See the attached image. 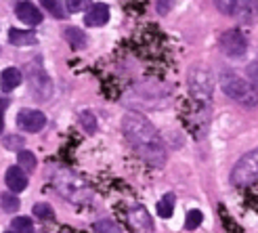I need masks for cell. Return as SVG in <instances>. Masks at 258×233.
<instances>
[{"instance_id":"obj_1","label":"cell","mask_w":258,"mask_h":233,"mask_svg":"<svg viewBox=\"0 0 258 233\" xmlns=\"http://www.w3.org/2000/svg\"><path fill=\"white\" fill-rule=\"evenodd\" d=\"M122 131L126 135V141L133 145L135 153L139 155L145 164L160 168L166 162V149H164V141L160 133L156 131L145 115L141 113H126L122 120Z\"/></svg>"},{"instance_id":"obj_2","label":"cell","mask_w":258,"mask_h":233,"mask_svg":"<svg viewBox=\"0 0 258 233\" xmlns=\"http://www.w3.org/2000/svg\"><path fill=\"white\" fill-rule=\"evenodd\" d=\"M218 84H221L223 93L231 99H235L237 103L246 107H256L258 105V90L239 74L231 72V70H223L221 78H218Z\"/></svg>"},{"instance_id":"obj_3","label":"cell","mask_w":258,"mask_h":233,"mask_svg":"<svg viewBox=\"0 0 258 233\" xmlns=\"http://www.w3.org/2000/svg\"><path fill=\"white\" fill-rule=\"evenodd\" d=\"M183 118L185 124L196 139H204L210 126V103H202L191 99L183 105Z\"/></svg>"},{"instance_id":"obj_4","label":"cell","mask_w":258,"mask_h":233,"mask_svg":"<svg viewBox=\"0 0 258 233\" xmlns=\"http://www.w3.org/2000/svg\"><path fill=\"white\" fill-rule=\"evenodd\" d=\"M53 185L57 187V191L61 193L63 198H68L74 204H82V202H86L90 198L88 187L82 183L78 177H74L72 172L63 170V168L53 177Z\"/></svg>"},{"instance_id":"obj_5","label":"cell","mask_w":258,"mask_h":233,"mask_svg":"<svg viewBox=\"0 0 258 233\" xmlns=\"http://www.w3.org/2000/svg\"><path fill=\"white\" fill-rule=\"evenodd\" d=\"M187 84H189V93L191 99L202 101V103H210L212 101V90H214V80L210 72L204 66H191L187 74Z\"/></svg>"},{"instance_id":"obj_6","label":"cell","mask_w":258,"mask_h":233,"mask_svg":"<svg viewBox=\"0 0 258 233\" xmlns=\"http://www.w3.org/2000/svg\"><path fill=\"white\" fill-rule=\"evenodd\" d=\"M231 183H233L235 187H252V185L258 183V149L246 153L233 166Z\"/></svg>"},{"instance_id":"obj_7","label":"cell","mask_w":258,"mask_h":233,"mask_svg":"<svg viewBox=\"0 0 258 233\" xmlns=\"http://www.w3.org/2000/svg\"><path fill=\"white\" fill-rule=\"evenodd\" d=\"M120 212H122L124 223L133 233H153V221L145 206H141L137 202H124Z\"/></svg>"},{"instance_id":"obj_8","label":"cell","mask_w":258,"mask_h":233,"mask_svg":"<svg viewBox=\"0 0 258 233\" xmlns=\"http://www.w3.org/2000/svg\"><path fill=\"white\" fill-rule=\"evenodd\" d=\"M28 82H30V95L38 103H46L53 97V82H50L48 74L42 70L40 59L28 68Z\"/></svg>"},{"instance_id":"obj_9","label":"cell","mask_w":258,"mask_h":233,"mask_svg":"<svg viewBox=\"0 0 258 233\" xmlns=\"http://www.w3.org/2000/svg\"><path fill=\"white\" fill-rule=\"evenodd\" d=\"M218 46H221V50L231 57V59H239L246 55V50H248V40H246V36H243L239 30H229L221 36V40H218Z\"/></svg>"},{"instance_id":"obj_10","label":"cell","mask_w":258,"mask_h":233,"mask_svg":"<svg viewBox=\"0 0 258 233\" xmlns=\"http://www.w3.org/2000/svg\"><path fill=\"white\" fill-rule=\"evenodd\" d=\"M17 124L25 133H40L46 126V115L38 109H21L17 115Z\"/></svg>"},{"instance_id":"obj_11","label":"cell","mask_w":258,"mask_h":233,"mask_svg":"<svg viewBox=\"0 0 258 233\" xmlns=\"http://www.w3.org/2000/svg\"><path fill=\"white\" fill-rule=\"evenodd\" d=\"M233 15L243 25L256 23L258 21V0H237Z\"/></svg>"},{"instance_id":"obj_12","label":"cell","mask_w":258,"mask_h":233,"mask_svg":"<svg viewBox=\"0 0 258 233\" xmlns=\"http://www.w3.org/2000/svg\"><path fill=\"white\" fill-rule=\"evenodd\" d=\"M107 21H109V9L103 3L93 5L88 9L86 17H84V23L88 25V28H99V25H105Z\"/></svg>"},{"instance_id":"obj_13","label":"cell","mask_w":258,"mask_h":233,"mask_svg":"<svg viewBox=\"0 0 258 233\" xmlns=\"http://www.w3.org/2000/svg\"><path fill=\"white\" fill-rule=\"evenodd\" d=\"M5 179H7V185L13 193H21L25 187H28V174H25V170L21 166H11Z\"/></svg>"},{"instance_id":"obj_14","label":"cell","mask_w":258,"mask_h":233,"mask_svg":"<svg viewBox=\"0 0 258 233\" xmlns=\"http://www.w3.org/2000/svg\"><path fill=\"white\" fill-rule=\"evenodd\" d=\"M15 13H17V17L28 25H38L42 21V13L38 11L36 5H32V3H17Z\"/></svg>"},{"instance_id":"obj_15","label":"cell","mask_w":258,"mask_h":233,"mask_svg":"<svg viewBox=\"0 0 258 233\" xmlns=\"http://www.w3.org/2000/svg\"><path fill=\"white\" fill-rule=\"evenodd\" d=\"M9 40H11V44H15V46H30V44H36V36H34L32 32L11 28Z\"/></svg>"},{"instance_id":"obj_16","label":"cell","mask_w":258,"mask_h":233,"mask_svg":"<svg viewBox=\"0 0 258 233\" xmlns=\"http://www.w3.org/2000/svg\"><path fill=\"white\" fill-rule=\"evenodd\" d=\"M0 82H3V90H5V93H9V90L17 88L21 84V72L17 68H7L3 72V80H0Z\"/></svg>"},{"instance_id":"obj_17","label":"cell","mask_w":258,"mask_h":233,"mask_svg":"<svg viewBox=\"0 0 258 233\" xmlns=\"http://www.w3.org/2000/svg\"><path fill=\"white\" fill-rule=\"evenodd\" d=\"M63 38L70 42V46L72 48H84L86 46V36H84V32H80L78 28H68L66 30V34H63Z\"/></svg>"},{"instance_id":"obj_18","label":"cell","mask_w":258,"mask_h":233,"mask_svg":"<svg viewBox=\"0 0 258 233\" xmlns=\"http://www.w3.org/2000/svg\"><path fill=\"white\" fill-rule=\"evenodd\" d=\"M40 5L44 7V11L48 13L50 17H55V19H63L68 15L66 9H63V3L61 0H40Z\"/></svg>"},{"instance_id":"obj_19","label":"cell","mask_w":258,"mask_h":233,"mask_svg":"<svg viewBox=\"0 0 258 233\" xmlns=\"http://www.w3.org/2000/svg\"><path fill=\"white\" fill-rule=\"evenodd\" d=\"M174 210V193H166V196L158 202V214L164 218H170Z\"/></svg>"},{"instance_id":"obj_20","label":"cell","mask_w":258,"mask_h":233,"mask_svg":"<svg viewBox=\"0 0 258 233\" xmlns=\"http://www.w3.org/2000/svg\"><path fill=\"white\" fill-rule=\"evenodd\" d=\"M11 231H13V233H34L32 218H28V216H17V218H13Z\"/></svg>"},{"instance_id":"obj_21","label":"cell","mask_w":258,"mask_h":233,"mask_svg":"<svg viewBox=\"0 0 258 233\" xmlns=\"http://www.w3.org/2000/svg\"><path fill=\"white\" fill-rule=\"evenodd\" d=\"M95 233H122V229L118 227V223L111 221V218H101L93 225Z\"/></svg>"},{"instance_id":"obj_22","label":"cell","mask_w":258,"mask_h":233,"mask_svg":"<svg viewBox=\"0 0 258 233\" xmlns=\"http://www.w3.org/2000/svg\"><path fill=\"white\" fill-rule=\"evenodd\" d=\"M34 216L36 218H42V221H53V218H55V210L50 208L46 202H40V204L34 206Z\"/></svg>"},{"instance_id":"obj_23","label":"cell","mask_w":258,"mask_h":233,"mask_svg":"<svg viewBox=\"0 0 258 233\" xmlns=\"http://www.w3.org/2000/svg\"><path fill=\"white\" fill-rule=\"evenodd\" d=\"M80 124H82V128H84L88 135H93L97 131V118H95V113L93 111H82L80 113Z\"/></svg>"},{"instance_id":"obj_24","label":"cell","mask_w":258,"mask_h":233,"mask_svg":"<svg viewBox=\"0 0 258 233\" xmlns=\"http://www.w3.org/2000/svg\"><path fill=\"white\" fill-rule=\"evenodd\" d=\"M17 158H19V166L23 168V170H34V168H36V155L32 151L21 149Z\"/></svg>"},{"instance_id":"obj_25","label":"cell","mask_w":258,"mask_h":233,"mask_svg":"<svg viewBox=\"0 0 258 233\" xmlns=\"http://www.w3.org/2000/svg\"><path fill=\"white\" fill-rule=\"evenodd\" d=\"M3 210L9 214L19 210V200L13 196V193H3Z\"/></svg>"},{"instance_id":"obj_26","label":"cell","mask_w":258,"mask_h":233,"mask_svg":"<svg viewBox=\"0 0 258 233\" xmlns=\"http://www.w3.org/2000/svg\"><path fill=\"white\" fill-rule=\"evenodd\" d=\"M202 218H204V214H202L200 210H189V214H187V223H185V227H187L189 231H193V229H198V227L202 225Z\"/></svg>"},{"instance_id":"obj_27","label":"cell","mask_w":258,"mask_h":233,"mask_svg":"<svg viewBox=\"0 0 258 233\" xmlns=\"http://www.w3.org/2000/svg\"><path fill=\"white\" fill-rule=\"evenodd\" d=\"M214 5L221 13H225V15H233L237 0H214Z\"/></svg>"},{"instance_id":"obj_28","label":"cell","mask_w":258,"mask_h":233,"mask_svg":"<svg viewBox=\"0 0 258 233\" xmlns=\"http://www.w3.org/2000/svg\"><path fill=\"white\" fill-rule=\"evenodd\" d=\"M90 5V0H68V11L70 13H80Z\"/></svg>"},{"instance_id":"obj_29","label":"cell","mask_w":258,"mask_h":233,"mask_svg":"<svg viewBox=\"0 0 258 233\" xmlns=\"http://www.w3.org/2000/svg\"><path fill=\"white\" fill-rule=\"evenodd\" d=\"M178 3V0H158V13L160 15H168V13L172 11V7Z\"/></svg>"},{"instance_id":"obj_30","label":"cell","mask_w":258,"mask_h":233,"mask_svg":"<svg viewBox=\"0 0 258 233\" xmlns=\"http://www.w3.org/2000/svg\"><path fill=\"white\" fill-rule=\"evenodd\" d=\"M248 189H252V198L258 202V183H256V185H252V187H248Z\"/></svg>"},{"instance_id":"obj_31","label":"cell","mask_w":258,"mask_h":233,"mask_svg":"<svg viewBox=\"0 0 258 233\" xmlns=\"http://www.w3.org/2000/svg\"><path fill=\"white\" fill-rule=\"evenodd\" d=\"M7 233H13V231H7Z\"/></svg>"}]
</instances>
